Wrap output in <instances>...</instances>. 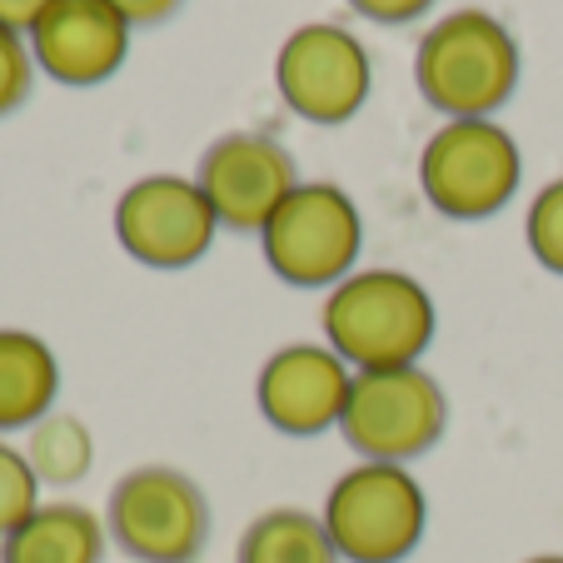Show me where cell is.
Here are the masks:
<instances>
[{"label": "cell", "instance_id": "1", "mask_svg": "<svg viewBox=\"0 0 563 563\" xmlns=\"http://www.w3.org/2000/svg\"><path fill=\"white\" fill-rule=\"evenodd\" d=\"M330 350L354 369H405L434 340V299L399 269H360L324 299Z\"/></svg>", "mask_w": 563, "mask_h": 563}, {"label": "cell", "instance_id": "2", "mask_svg": "<svg viewBox=\"0 0 563 563\" xmlns=\"http://www.w3.org/2000/svg\"><path fill=\"white\" fill-rule=\"evenodd\" d=\"M415 75L434 110L454 120H484L519 86V45L494 15L459 11L419 41Z\"/></svg>", "mask_w": 563, "mask_h": 563}, {"label": "cell", "instance_id": "3", "mask_svg": "<svg viewBox=\"0 0 563 563\" xmlns=\"http://www.w3.org/2000/svg\"><path fill=\"white\" fill-rule=\"evenodd\" d=\"M424 489L405 474V464H369L340 478L324 499V529H330L340 559L350 563H399L424 539Z\"/></svg>", "mask_w": 563, "mask_h": 563}, {"label": "cell", "instance_id": "4", "mask_svg": "<svg viewBox=\"0 0 563 563\" xmlns=\"http://www.w3.org/2000/svg\"><path fill=\"white\" fill-rule=\"evenodd\" d=\"M444 389L419 364L354 374L340 429L369 464H405L444 434Z\"/></svg>", "mask_w": 563, "mask_h": 563}, {"label": "cell", "instance_id": "5", "mask_svg": "<svg viewBox=\"0 0 563 563\" xmlns=\"http://www.w3.org/2000/svg\"><path fill=\"white\" fill-rule=\"evenodd\" d=\"M265 240V260L285 285L319 289L350 279V265L360 260L364 224L360 210L344 190L334 185H295L285 195L269 224L260 230Z\"/></svg>", "mask_w": 563, "mask_h": 563}, {"label": "cell", "instance_id": "6", "mask_svg": "<svg viewBox=\"0 0 563 563\" xmlns=\"http://www.w3.org/2000/svg\"><path fill=\"white\" fill-rule=\"evenodd\" d=\"M110 539L140 563H195L210 539V504L180 468L145 464L110 489Z\"/></svg>", "mask_w": 563, "mask_h": 563}, {"label": "cell", "instance_id": "7", "mask_svg": "<svg viewBox=\"0 0 563 563\" xmlns=\"http://www.w3.org/2000/svg\"><path fill=\"white\" fill-rule=\"evenodd\" d=\"M419 185L449 220H489L519 190V145L489 120H449L424 145Z\"/></svg>", "mask_w": 563, "mask_h": 563}, {"label": "cell", "instance_id": "8", "mask_svg": "<svg viewBox=\"0 0 563 563\" xmlns=\"http://www.w3.org/2000/svg\"><path fill=\"white\" fill-rule=\"evenodd\" d=\"M279 96L314 125H340L369 96V55L344 25H299L275 60Z\"/></svg>", "mask_w": 563, "mask_h": 563}, {"label": "cell", "instance_id": "9", "mask_svg": "<svg viewBox=\"0 0 563 563\" xmlns=\"http://www.w3.org/2000/svg\"><path fill=\"white\" fill-rule=\"evenodd\" d=\"M214 210L205 190L180 175H150L135 180L115 205L120 245L150 269H185L210 250Z\"/></svg>", "mask_w": 563, "mask_h": 563}, {"label": "cell", "instance_id": "10", "mask_svg": "<svg viewBox=\"0 0 563 563\" xmlns=\"http://www.w3.org/2000/svg\"><path fill=\"white\" fill-rule=\"evenodd\" d=\"M214 220L230 230H265L269 214L295 190V159L269 135H224L205 150L200 180Z\"/></svg>", "mask_w": 563, "mask_h": 563}, {"label": "cell", "instance_id": "11", "mask_svg": "<svg viewBox=\"0 0 563 563\" xmlns=\"http://www.w3.org/2000/svg\"><path fill=\"white\" fill-rule=\"evenodd\" d=\"M350 364L334 350L319 344H289V350L269 354V364L260 369V415L279 429V434H324L330 424H340L344 399H350Z\"/></svg>", "mask_w": 563, "mask_h": 563}, {"label": "cell", "instance_id": "12", "mask_svg": "<svg viewBox=\"0 0 563 563\" xmlns=\"http://www.w3.org/2000/svg\"><path fill=\"white\" fill-rule=\"evenodd\" d=\"M35 60L65 86H100L120 70L130 45V21L106 0H55L31 31Z\"/></svg>", "mask_w": 563, "mask_h": 563}, {"label": "cell", "instance_id": "13", "mask_svg": "<svg viewBox=\"0 0 563 563\" xmlns=\"http://www.w3.org/2000/svg\"><path fill=\"white\" fill-rule=\"evenodd\" d=\"M106 529L80 504H41L11 539H0V563H100Z\"/></svg>", "mask_w": 563, "mask_h": 563}, {"label": "cell", "instance_id": "14", "mask_svg": "<svg viewBox=\"0 0 563 563\" xmlns=\"http://www.w3.org/2000/svg\"><path fill=\"white\" fill-rule=\"evenodd\" d=\"M55 354L25 330H0V429H35L55 405Z\"/></svg>", "mask_w": 563, "mask_h": 563}, {"label": "cell", "instance_id": "15", "mask_svg": "<svg viewBox=\"0 0 563 563\" xmlns=\"http://www.w3.org/2000/svg\"><path fill=\"white\" fill-rule=\"evenodd\" d=\"M234 563H340L324 519L305 509H269L245 529Z\"/></svg>", "mask_w": 563, "mask_h": 563}, {"label": "cell", "instance_id": "16", "mask_svg": "<svg viewBox=\"0 0 563 563\" xmlns=\"http://www.w3.org/2000/svg\"><path fill=\"white\" fill-rule=\"evenodd\" d=\"M25 459H31V468H35L41 484H75V478L90 468V459H96V449H90V429L70 415H45L41 424L31 429V449H25Z\"/></svg>", "mask_w": 563, "mask_h": 563}, {"label": "cell", "instance_id": "17", "mask_svg": "<svg viewBox=\"0 0 563 563\" xmlns=\"http://www.w3.org/2000/svg\"><path fill=\"white\" fill-rule=\"evenodd\" d=\"M35 509H41V478H35L31 459L0 444V539H11Z\"/></svg>", "mask_w": 563, "mask_h": 563}, {"label": "cell", "instance_id": "18", "mask_svg": "<svg viewBox=\"0 0 563 563\" xmlns=\"http://www.w3.org/2000/svg\"><path fill=\"white\" fill-rule=\"evenodd\" d=\"M529 250L543 269L563 275V180H553L529 205Z\"/></svg>", "mask_w": 563, "mask_h": 563}, {"label": "cell", "instance_id": "19", "mask_svg": "<svg viewBox=\"0 0 563 563\" xmlns=\"http://www.w3.org/2000/svg\"><path fill=\"white\" fill-rule=\"evenodd\" d=\"M31 90V55H25L21 35L0 25V115L15 110Z\"/></svg>", "mask_w": 563, "mask_h": 563}, {"label": "cell", "instance_id": "20", "mask_svg": "<svg viewBox=\"0 0 563 563\" xmlns=\"http://www.w3.org/2000/svg\"><path fill=\"white\" fill-rule=\"evenodd\" d=\"M360 15H369V21H384V25H394V21H415V15H424L434 0H350Z\"/></svg>", "mask_w": 563, "mask_h": 563}, {"label": "cell", "instance_id": "21", "mask_svg": "<svg viewBox=\"0 0 563 563\" xmlns=\"http://www.w3.org/2000/svg\"><path fill=\"white\" fill-rule=\"evenodd\" d=\"M115 15H125L130 25H155V21H165V15H175V5L180 0H106Z\"/></svg>", "mask_w": 563, "mask_h": 563}, {"label": "cell", "instance_id": "22", "mask_svg": "<svg viewBox=\"0 0 563 563\" xmlns=\"http://www.w3.org/2000/svg\"><path fill=\"white\" fill-rule=\"evenodd\" d=\"M55 0H0V25L5 31H35V21H41L45 11H51Z\"/></svg>", "mask_w": 563, "mask_h": 563}, {"label": "cell", "instance_id": "23", "mask_svg": "<svg viewBox=\"0 0 563 563\" xmlns=\"http://www.w3.org/2000/svg\"><path fill=\"white\" fill-rule=\"evenodd\" d=\"M523 563H563V553H539V559H523Z\"/></svg>", "mask_w": 563, "mask_h": 563}]
</instances>
